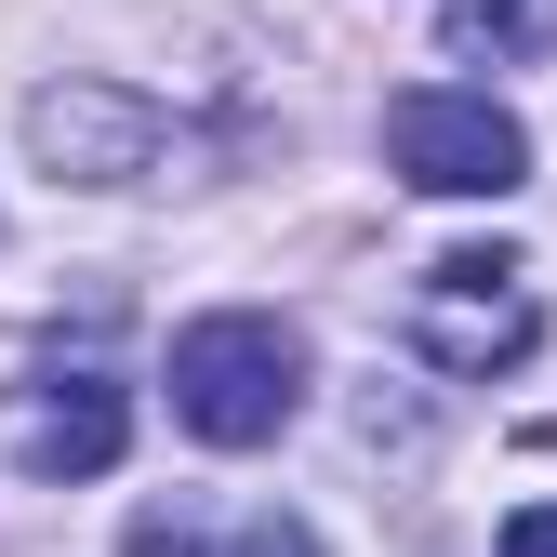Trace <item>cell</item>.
Segmentation results:
<instances>
[{"instance_id":"obj_1","label":"cell","mask_w":557,"mask_h":557,"mask_svg":"<svg viewBox=\"0 0 557 557\" xmlns=\"http://www.w3.org/2000/svg\"><path fill=\"white\" fill-rule=\"evenodd\" d=\"M306 411V332L265 306H213L173 332V425L213 451H265Z\"/></svg>"},{"instance_id":"obj_2","label":"cell","mask_w":557,"mask_h":557,"mask_svg":"<svg viewBox=\"0 0 557 557\" xmlns=\"http://www.w3.org/2000/svg\"><path fill=\"white\" fill-rule=\"evenodd\" d=\"M411 345H425L438 372H465V385L518 372L531 345H544L531 265H518V252H438V265H425V293H411Z\"/></svg>"},{"instance_id":"obj_3","label":"cell","mask_w":557,"mask_h":557,"mask_svg":"<svg viewBox=\"0 0 557 557\" xmlns=\"http://www.w3.org/2000/svg\"><path fill=\"white\" fill-rule=\"evenodd\" d=\"M385 160L425 199H518L531 186V133L492 94H398L385 107Z\"/></svg>"},{"instance_id":"obj_4","label":"cell","mask_w":557,"mask_h":557,"mask_svg":"<svg viewBox=\"0 0 557 557\" xmlns=\"http://www.w3.org/2000/svg\"><path fill=\"white\" fill-rule=\"evenodd\" d=\"M27 133H40V160L81 173V186H133V173H160V107L120 94V81H66V94H40Z\"/></svg>"},{"instance_id":"obj_5","label":"cell","mask_w":557,"mask_h":557,"mask_svg":"<svg viewBox=\"0 0 557 557\" xmlns=\"http://www.w3.org/2000/svg\"><path fill=\"white\" fill-rule=\"evenodd\" d=\"M120 438H133V398L107 372H40L27 385V465L40 478H107Z\"/></svg>"},{"instance_id":"obj_6","label":"cell","mask_w":557,"mask_h":557,"mask_svg":"<svg viewBox=\"0 0 557 557\" xmlns=\"http://www.w3.org/2000/svg\"><path fill=\"white\" fill-rule=\"evenodd\" d=\"M438 53L531 66V53H557V0H438Z\"/></svg>"},{"instance_id":"obj_7","label":"cell","mask_w":557,"mask_h":557,"mask_svg":"<svg viewBox=\"0 0 557 557\" xmlns=\"http://www.w3.org/2000/svg\"><path fill=\"white\" fill-rule=\"evenodd\" d=\"M239 557H319V531H306V518H252Z\"/></svg>"},{"instance_id":"obj_8","label":"cell","mask_w":557,"mask_h":557,"mask_svg":"<svg viewBox=\"0 0 557 557\" xmlns=\"http://www.w3.org/2000/svg\"><path fill=\"white\" fill-rule=\"evenodd\" d=\"M505 557H557V505H518L505 518Z\"/></svg>"}]
</instances>
